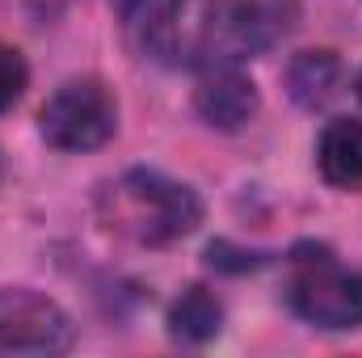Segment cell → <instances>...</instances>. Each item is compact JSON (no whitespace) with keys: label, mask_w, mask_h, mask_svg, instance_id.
I'll return each mask as SVG.
<instances>
[{"label":"cell","mask_w":362,"mask_h":358,"mask_svg":"<svg viewBox=\"0 0 362 358\" xmlns=\"http://www.w3.org/2000/svg\"><path fill=\"white\" fill-rule=\"evenodd\" d=\"M105 228L118 236H131L135 245H173L189 236L202 219L198 194L156 169H131L118 181H110L97 198Z\"/></svg>","instance_id":"1"},{"label":"cell","mask_w":362,"mask_h":358,"mask_svg":"<svg viewBox=\"0 0 362 358\" xmlns=\"http://www.w3.org/2000/svg\"><path fill=\"white\" fill-rule=\"evenodd\" d=\"M299 21V0H211L202 21L206 64H245L278 47Z\"/></svg>","instance_id":"2"},{"label":"cell","mask_w":362,"mask_h":358,"mask_svg":"<svg viewBox=\"0 0 362 358\" xmlns=\"http://www.w3.org/2000/svg\"><path fill=\"white\" fill-rule=\"evenodd\" d=\"M286 304L316 329H358L362 325V274L341 266L333 253H299L286 278Z\"/></svg>","instance_id":"3"},{"label":"cell","mask_w":362,"mask_h":358,"mask_svg":"<svg viewBox=\"0 0 362 358\" xmlns=\"http://www.w3.org/2000/svg\"><path fill=\"white\" fill-rule=\"evenodd\" d=\"M38 127H42V139L59 152H93V148L114 139L118 105H114L110 89L93 76L64 81L47 97V105L38 114Z\"/></svg>","instance_id":"4"},{"label":"cell","mask_w":362,"mask_h":358,"mask_svg":"<svg viewBox=\"0 0 362 358\" xmlns=\"http://www.w3.org/2000/svg\"><path fill=\"white\" fill-rule=\"evenodd\" d=\"M72 346L68 312L25 287L0 291V358H38L64 354Z\"/></svg>","instance_id":"5"},{"label":"cell","mask_w":362,"mask_h":358,"mask_svg":"<svg viewBox=\"0 0 362 358\" xmlns=\"http://www.w3.org/2000/svg\"><path fill=\"white\" fill-rule=\"evenodd\" d=\"M122 34L139 59L169 64L181 47V8L185 0H118Z\"/></svg>","instance_id":"6"},{"label":"cell","mask_w":362,"mask_h":358,"mask_svg":"<svg viewBox=\"0 0 362 358\" xmlns=\"http://www.w3.org/2000/svg\"><path fill=\"white\" fill-rule=\"evenodd\" d=\"M194 105L198 114L219 127V131H240L253 114H257V89L253 81L236 68V64H206L198 89H194Z\"/></svg>","instance_id":"7"},{"label":"cell","mask_w":362,"mask_h":358,"mask_svg":"<svg viewBox=\"0 0 362 358\" xmlns=\"http://www.w3.org/2000/svg\"><path fill=\"white\" fill-rule=\"evenodd\" d=\"M320 178L337 190H362V122L358 118H333L320 131L316 144Z\"/></svg>","instance_id":"8"},{"label":"cell","mask_w":362,"mask_h":358,"mask_svg":"<svg viewBox=\"0 0 362 358\" xmlns=\"http://www.w3.org/2000/svg\"><path fill=\"white\" fill-rule=\"evenodd\" d=\"M219 325H223V308H219V299L206 287L181 291V299L173 304V312H169V329H173V337H181V342H206V337L219 333Z\"/></svg>","instance_id":"9"},{"label":"cell","mask_w":362,"mask_h":358,"mask_svg":"<svg viewBox=\"0 0 362 358\" xmlns=\"http://www.w3.org/2000/svg\"><path fill=\"white\" fill-rule=\"evenodd\" d=\"M291 85H295V97L308 101V105L325 101V97L333 93V85H337V59H333L329 51H308V55H299L295 68H291Z\"/></svg>","instance_id":"10"},{"label":"cell","mask_w":362,"mask_h":358,"mask_svg":"<svg viewBox=\"0 0 362 358\" xmlns=\"http://www.w3.org/2000/svg\"><path fill=\"white\" fill-rule=\"evenodd\" d=\"M25 81H30V68H25L21 51L0 42V114H4V110H13V105L21 101Z\"/></svg>","instance_id":"11"},{"label":"cell","mask_w":362,"mask_h":358,"mask_svg":"<svg viewBox=\"0 0 362 358\" xmlns=\"http://www.w3.org/2000/svg\"><path fill=\"white\" fill-rule=\"evenodd\" d=\"M25 4H30L34 13H42V17H55V13H64L72 0H25Z\"/></svg>","instance_id":"12"},{"label":"cell","mask_w":362,"mask_h":358,"mask_svg":"<svg viewBox=\"0 0 362 358\" xmlns=\"http://www.w3.org/2000/svg\"><path fill=\"white\" fill-rule=\"evenodd\" d=\"M358 97H362V72H358Z\"/></svg>","instance_id":"13"}]
</instances>
